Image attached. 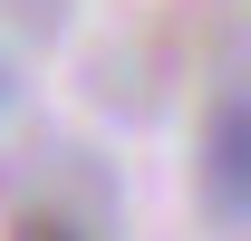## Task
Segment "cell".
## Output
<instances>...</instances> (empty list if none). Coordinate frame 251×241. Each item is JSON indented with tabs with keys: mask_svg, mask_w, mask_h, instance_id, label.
Listing matches in <instances>:
<instances>
[{
	"mask_svg": "<svg viewBox=\"0 0 251 241\" xmlns=\"http://www.w3.org/2000/svg\"><path fill=\"white\" fill-rule=\"evenodd\" d=\"M203 193H213V212L251 222V96H232V106L213 116V145H203Z\"/></svg>",
	"mask_w": 251,
	"mask_h": 241,
	"instance_id": "1",
	"label": "cell"
},
{
	"mask_svg": "<svg viewBox=\"0 0 251 241\" xmlns=\"http://www.w3.org/2000/svg\"><path fill=\"white\" fill-rule=\"evenodd\" d=\"M10 241H87V232H77L68 212H29V222H20V232H10Z\"/></svg>",
	"mask_w": 251,
	"mask_h": 241,
	"instance_id": "2",
	"label": "cell"
}]
</instances>
